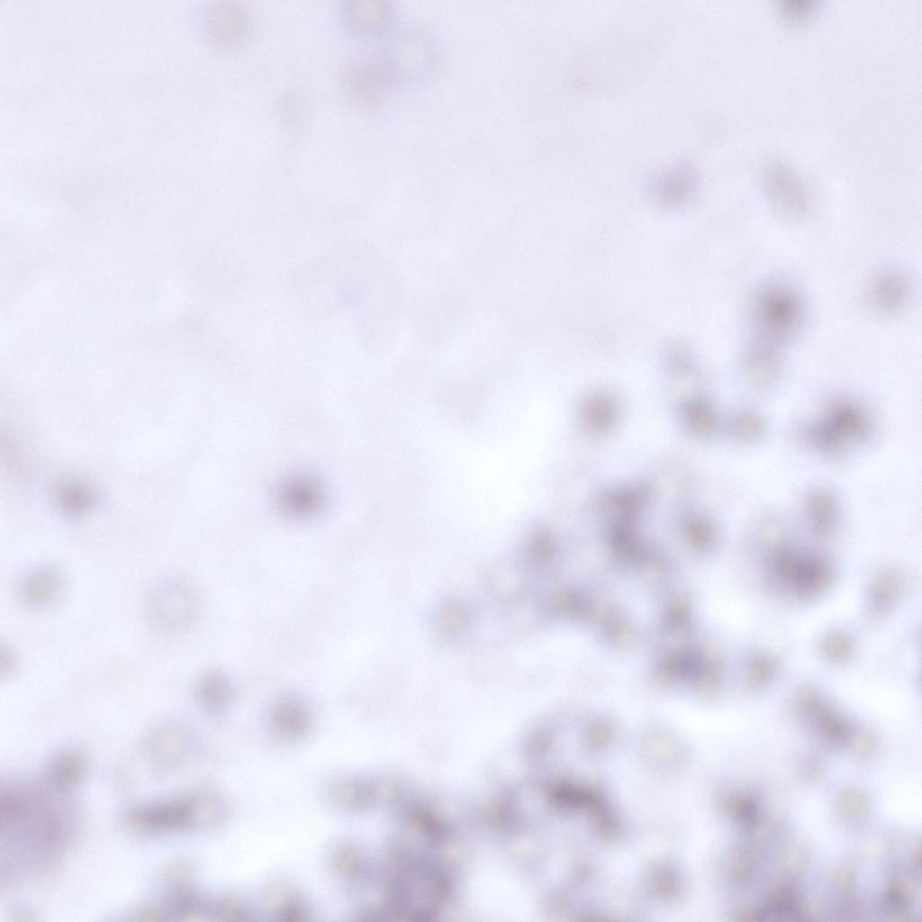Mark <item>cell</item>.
<instances>
[{"label": "cell", "instance_id": "cell-2", "mask_svg": "<svg viewBox=\"0 0 922 922\" xmlns=\"http://www.w3.org/2000/svg\"><path fill=\"white\" fill-rule=\"evenodd\" d=\"M65 592V578L53 566H38L25 573L17 585V594L22 604L33 610H44L54 607Z\"/></svg>", "mask_w": 922, "mask_h": 922}, {"label": "cell", "instance_id": "cell-5", "mask_svg": "<svg viewBox=\"0 0 922 922\" xmlns=\"http://www.w3.org/2000/svg\"><path fill=\"white\" fill-rule=\"evenodd\" d=\"M280 497L285 510L295 514L310 513L316 510L320 502L319 489L307 478L289 482Z\"/></svg>", "mask_w": 922, "mask_h": 922}, {"label": "cell", "instance_id": "cell-4", "mask_svg": "<svg viewBox=\"0 0 922 922\" xmlns=\"http://www.w3.org/2000/svg\"><path fill=\"white\" fill-rule=\"evenodd\" d=\"M766 185L773 195L782 203H800L802 191L791 168L778 160H770L764 167Z\"/></svg>", "mask_w": 922, "mask_h": 922}, {"label": "cell", "instance_id": "cell-1", "mask_svg": "<svg viewBox=\"0 0 922 922\" xmlns=\"http://www.w3.org/2000/svg\"><path fill=\"white\" fill-rule=\"evenodd\" d=\"M198 598L194 586L181 578H171L152 588L145 602V614L151 626L162 632L185 629L194 619Z\"/></svg>", "mask_w": 922, "mask_h": 922}, {"label": "cell", "instance_id": "cell-3", "mask_svg": "<svg viewBox=\"0 0 922 922\" xmlns=\"http://www.w3.org/2000/svg\"><path fill=\"white\" fill-rule=\"evenodd\" d=\"M234 688L228 676L219 671L203 674L194 687L195 699L205 708L219 710L233 699Z\"/></svg>", "mask_w": 922, "mask_h": 922}, {"label": "cell", "instance_id": "cell-8", "mask_svg": "<svg viewBox=\"0 0 922 922\" xmlns=\"http://www.w3.org/2000/svg\"><path fill=\"white\" fill-rule=\"evenodd\" d=\"M0 659L1 673L3 675H8L14 671L17 658L14 652L10 647L7 646L6 648H5L4 646H2Z\"/></svg>", "mask_w": 922, "mask_h": 922}, {"label": "cell", "instance_id": "cell-6", "mask_svg": "<svg viewBox=\"0 0 922 922\" xmlns=\"http://www.w3.org/2000/svg\"><path fill=\"white\" fill-rule=\"evenodd\" d=\"M59 499L65 510L82 511L93 504V494L87 488L77 484L67 485L60 489Z\"/></svg>", "mask_w": 922, "mask_h": 922}, {"label": "cell", "instance_id": "cell-7", "mask_svg": "<svg viewBox=\"0 0 922 922\" xmlns=\"http://www.w3.org/2000/svg\"><path fill=\"white\" fill-rule=\"evenodd\" d=\"M818 4L816 0H782L780 10L786 20L799 22L810 16Z\"/></svg>", "mask_w": 922, "mask_h": 922}]
</instances>
